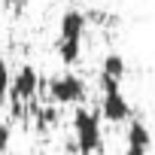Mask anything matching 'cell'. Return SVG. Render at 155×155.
Listing matches in <instances>:
<instances>
[{"label":"cell","instance_id":"9c48e42d","mask_svg":"<svg viewBox=\"0 0 155 155\" xmlns=\"http://www.w3.org/2000/svg\"><path fill=\"white\" fill-rule=\"evenodd\" d=\"M34 125H37V131H49L52 125H58V110L55 107H37L34 110Z\"/></svg>","mask_w":155,"mask_h":155},{"label":"cell","instance_id":"7a4b0ae2","mask_svg":"<svg viewBox=\"0 0 155 155\" xmlns=\"http://www.w3.org/2000/svg\"><path fill=\"white\" fill-rule=\"evenodd\" d=\"M49 88V97L55 104H79L85 97V82L79 79L76 73H58L46 82Z\"/></svg>","mask_w":155,"mask_h":155},{"label":"cell","instance_id":"30bf717a","mask_svg":"<svg viewBox=\"0 0 155 155\" xmlns=\"http://www.w3.org/2000/svg\"><path fill=\"white\" fill-rule=\"evenodd\" d=\"M12 91V76H9V64L0 58V104H3Z\"/></svg>","mask_w":155,"mask_h":155},{"label":"cell","instance_id":"6da1fadb","mask_svg":"<svg viewBox=\"0 0 155 155\" xmlns=\"http://www.w3.org/2000/svg\"><path fill=\"white\" fill-rule=\"evenodd\" d=\"M73 137H76V152L79 155H94L104 149V131H101V116L79 107L73 113Z\"/></svg>","mask_w":155,"mask_h":155},{"label":"cell","instance_id":"5b68a950","mask_svg":"<svg viewBox=\"0 0 155 155\" xmlns=\"http://www.w3.org/2000/svg\"><path fill=\"white\" fill-rule=\"evenodd\" d=\"M122 76H125V58L119 52H110L104 58V64H101V88L104 91H116Z\"/></svg>","mask_w":155,"mask_h":155},{"label":"cell","instance_id":"52a82bcc","mask_svg":"<svg viewBox=\"0 0 155 155\" xmlns=\"http://www.w3.org/2000/svg\"><path fill=\"white\" fill-rule=\"evenodd\" d=\"M125 146H131V149H149V146H152V134H149L146 122H140V119H131V125H128V134H125Z\"/></svg>","mask_w":155,"mask_h":155},{"label":"cell","instance_id":"8fae6325","mask_svg":"<svg viewBox=\"0 0 155 155\" xmlns=\"http://www.w3.org/2000/svg\"><path fill=\"white\" fill-rule=\"evenodd\" d=\"M6 146H9V125L0 122V155L6 152Z\"/></svg>","mask_w":155,"mask_h":155},{"label":"cell","instance_id":"7c38bea8","mask_svg":"<svg viewBox=\"0 0 155 155\" xmlns=\"http://www.w3.org/2000/svg\"><path fill=\"white\" fill-rule=\"evenodd\" d=\"M122 155H149V149H131V146H125Z\"/></svg>","mask_w":155,"mask_h":155},{"label":"cell","instance_id":"ba28073f","mask_svg":"<svg viewBox=\"0 0 155 155\" xmlns=\"http://www.w3.org/2000/svg\"><path fill=\"white\" fill-rule=\"evenodd\" d=\"M79 55H82V43H73V40H58V58H61L67 67L79 61Z\"/></svg>","mask_w":155,"mask_h":155},{"label":"cell","instance_id":"8992f818","mask_svg":"<svg viewBox=\"0 0 155 155\" xmlns=\"http://www.w3.org/2000/svg\"><path fill=\"white\" fill-rule=\"evenodd\" d=\"M85 25H88V15H82L79 9H67V12L61 15V37H58V40L82 43V37H85Z\"/></svg>","mask_w":155,"mask_h":155},{"label":"cell","instance_id":"277c9868","mask_svg":"<svg viewBox=\"0 0 155 155\" xmlns=\"http://www.w3.org/2000/svg\"><path fill=\"white\" fill-rule=\"evenodd\" d=\"M101 116L107 122H113V125H122V122L131 119V104L125 101V94L119 88L116 91H104V97H101Z\"/></svg>","mask_w":155,"mask_h":155},{"label":"cell","instance_id":"3957f363","mask_svg":"<svg viewBox=\"0 0 155 155\" xmlns=\"http://www.w3.org/2000/svg\"><path fill=\"white\" fill-rule=\"evenodd\" d=\"M40 85H43V79H40V73H37L31 64L18 67V73L12 76V91H9V97H12V104H15V113H18L28 101H34V94L40 91Z\"/></svg>","mask_w":155,"mask_h":155},{"label":"cell","instance_id":"4fadbf2b","mask_svg":"<svg viewBox=\"0 0 155 155\" xmlns=\"http://www.w3.org/2000/svg\"><path fill=\"white\" fill-rule=\"evenodd\" d=\"M0 3H6V6H12V3H21V0H0Z\"/></svg>","mask_w":155,"mask_h":155}]
</instances>
